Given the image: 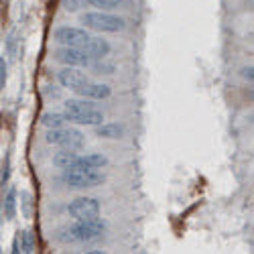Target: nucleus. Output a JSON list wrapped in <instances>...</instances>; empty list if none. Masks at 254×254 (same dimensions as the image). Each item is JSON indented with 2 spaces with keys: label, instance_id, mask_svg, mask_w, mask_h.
<instances>
[{
  "label": "nucleus",
  "instance_id": "1",
  "mask_svg": "<svg viewBox=\"0 0 254 254\" xmlns=\"http://www.w3.org/2000/svg\"><path fill=\"white\" fill-rule=\"evenodd\" d=\"M106 222L96 218V220H83L75 222L73 226H63L55 232V240L61 244H86L100 240L104 236Z\"/></svg>",
  "mask_w": 254,
  "mask_h": 254
},
{
  "label": "nucleus",
  "instance_id": "2",
  "mask_svg": "<svg viewBox=\"0 0 254 254\" xmlns=\"http://www.w3.org/2000/svg\"><path fill=\"white\" fill-rule=\"evenodd\" d=\"M63 114L73 124L98 126L104 122V112L98 110L90 100H67L63 104Z\"/></svg>",
  "mask_w": 254,
  "mask_h": 254
},
{
  "label": "nucleus",
  "instance_id": "3",
  "mask_svg": "<svg viewBox=\"0 0 254 254\" xmlns=\"http://www.w3.org/2000/svg\"><path fill=\"white\" fill-rule=\"evenodd\" d=\"M61 179L73 189H90V187L102 185L106 181V173L102 169H86V167L71 165L67 169H63Z\"/></svg>",
  "mask_w": 254,
  "mask_h": 254
},
{
  "label": "nucleus",
  "instance_id": "4",
  "mask_svg": "<svg viewBox=\"0 0 254 254\" xmlns=\"http://www.w3.org/2000/svg\"><path fill=\"white\" fill-rule=\"evenodd\" d=\"M83 27H88L98 33H120L126 29V20L122 16L110 14L108 10H96V12H83L81 14Z\"/></svg>",
  "mask_w": 254,
  "mask_h": 254
},
{
  "label": "nucleus",
  "instance_id": "5",
  "mask_svg": "<svg viewBox=\"0 0 254 254\" xmlns=\"http://www.w3.org/2000/svg\"><path fill=\"white\" fill-rule=\"evenodd\" d=\"M45 140L49 144H57L61 149H81L83 146V134L77 128H49L45 134Z\"/></svg>",
  "mask_w": 254,
  "mask_h": 254
},
{
  "label": "nucleus",
  "instance_id": "6",
  "mask_svg": "<svg viewBox=\"0 0 254 254\" xmlns=\"http://www.w3.org/2000/svg\"><path fill=\"white\" fill-rule=\"evenodd\" d=\"M53 39L57 41L59 45H67V47H79V49H86L88 43L92 41V35L86 29H77V27H57L53 33Z\"/></svg>",
  "mask_w": 254,
  "mask_h": 254
},
{
  "label": "nucleus",
  "instance_id": "7",
  "mask_svg": "<svg viewBox=\"0 0 254 254\" xmlns=\"http://www.w3.org/2000/svg\"><path fill=\"white\" fill-rule=\"evenodd\" d=\"M69 216L75 222H83V220H96L100 218L102 205L96 197H75L69 205H67Z\"/></svg>",
  "mask_w": 254,
  "mask_h": 254
},
{
  "label": "nucleus",
  "instance_id": "8",
  "mask_svg": "<svg viewBox=\"0 0 254 254\" xmlns=\"http://www.w3.org/2000/svg\"><path fill=\"white\" fill-rule=\"evenodd\" d=\"M55 59L63 65H71V67H88L90 65V53L86 49H79V47H67L63 45L55 51Z\"/></svg>",
  "mask_w": 254,
  "mask_h": 254
},
{
  "label": "nucleus",
  "instance_id": "9",
  "mask_svg": "<svg viewBox=\"0 0 254 254\" xmlns=\"http://www.w3.org/2000/svg\"><path fill=\"white\" fill-rule=\"evenodd\" d=\"M57 79H59V83L63 88H67V90H71L75 94L90 83V77L86 73L79 71V67H71V65H65L63 69H59Z\"/></svg>",
  "mask_w": 254,
  "mask_h": 254
},
{
  "label": "nucleus",
  "instance_id": "10",
  "mask_svg": "<svg viewBox=\"0 0 254 254\" xmlns=\"http://www.w3.org/2000/svg\"><path fill=\"white\" fill-rule=\"evenodd\" d=\"M81 98H88V100H106V98H110L112 96V90L110 86H106V83H88L83 90L77 92Z\"/></svg>",
  "mask_w": 254,
  "mask_h": 254
},
{
  "label": "nucleus",
  "instance_id": "11",
  "mask_svg": "<svg viewBox=\"0 0 254 254\" xmlns=\"http://www.w3.org/2000/svg\"><path fill=\"white\" fill-rule=\"evenodd\" d=\"M96 136L100 138H108V140H116L124 136V126L118 122H102L96 126Z\"/></svg>",
  "mask_w": 254,
  "mask_h": 254
},
{
  "label": "nucleus",
  "instance_id": "12",
  "mask_svg": "<svg viewBox=\"0 0 254 254\" xmlns=\"http://www.w3.org/2000/svg\"><path fill=\"white\" fill-rule=\"evenodd\" d=\"M86 51L90 53L92 59H106V57L110 55L112 47H110V43H108L106 39H102V37H92V41L88 43Z\"/></svg>",
  "mask_w": 254,
  "mask_h": 254
},
{
  "label": "nucleus",
  "instance_id": "13",
  "mask_svg": "<svg viewBox=\"0 0 254 254\" xmlns=\"http://www.w3.org/2000/svg\"><path fill=\"white\" fill-rule=\"evenodd\" d=\"M77 159H79L77 149H61L59 153H55L53 163H55V167H59V169H67V167L75 165Z\"/></svg>",
  "mask_w": 254,
  "mask_h": 254
},
{
  "label": "nucleus",
  "instance_id": "14",
  "mask_svg": "<svg viewBox=\"0 0 254 254\" xmlns=\"http://www.w3.org/2000/svg\"><path fill=\"white\" fill-rule=\"evenodd\" d=\"M75 165L86 167V169H102V167L108 165V159H106L104 155H100V153H90V155H79Z\"/></svg>",
  "mask_w": 254,
  "mask_h": 254
},
{
  "label": "nucleus",
  "instance_id": "15",
  "mask_svg": "<svg viewBox=\"0 0 254 254\" xmlns=\"http://www.w3.org/2000/svg\"><path fill=\"white\" fill-rule=\"evenodd\" d=\"M2 211H4V218L6 220H12L14 214H16V189L10 187L6 195H4V203H2Z\"/></svg>",
  "mask_w": 254,
  "mask_h": 254
},
{
  "label": "nucleus",
  "instance_id": "16",
  "mask_svg": "<svg viewBox=\"0 0 254 254\" xmlns=\"http://www.w3.org/2000/svg\"><path fill=\"white\" fill-rule=\"evenodd\" d=\"M83 2H88L90 6H96L100 10H114L124 4V0H83Z\"/></svg>",
  "mask_w": 254,
  "mask_h": 254
},
{
  "label": "nucleus",
  "instance_id": "17",
  "mask_svg": "<svg viewBox=\"0 0 254 254\" xmlns=\"http://www.w3.org/2000/svg\"><path fill=\"white\" fill-rule=\"evenodd\" d=\"M65 114H43V118H41V124L47 126V128H59V126H63V122H65Z\"/></svg>",
  "mask_w": 254,
  "mask_h": 254
},
{
  "label": "nucleus",
  "instance_id": "18",
  "mask_svg": "<svg viewBox=\"0 0 254 254\" xmlns=\"http://www.w3.org/2000/svg\"><path fill=\"white\" fill-rule=\"evenodd\" d=\"M20 250L27 254H31L35 250V238L31 232H23V234H20Z\"/></svg>",
  "mask_w": 254,
  "mask_h": 254
},
{
  "label": "nucleus",
  "instance_id": "19",
  "mask_svg": "<svg viewBox=\"0 0 254 254\" xmlns=\"http://www.w3.org/2000/svg\"><path fill=\"white\" fill-rule=\"evenodd\" d=\"M240 77H244L246 81L254 83V65H248V67H242L240 69Z\"/></svg>",
  "mask_w": 254,
  "mask_h": 254
},
{
  "label": "nucleus",
  "instance_id": "20",
  "mask_svg": "<svg viewBox=\"0 0 254 254\" xmlns=\"http://www.w3.org/2000/svg\"><path fill=\"white\" fill-rule=\"evenodd\" d=\"M8 173H10V159L6 157L4 163H2V179H0V183H2V185L8 183Z\"/></svg>",
  "mask_w": 254,
  "mask_h": 254
},
{
  "label": "nucleus",
  "instance_id": "21",
  "mask_svg": "<svg viewBox=\"0 0 254 254\" xmlns=\"http://www.w3.org/2000/svg\"><path fill=\"white\" fill-rule=\"evenodd\" d=\"M4 83H6V61L4 57H0V86L4 88Z\"/></svg>",
  "mask_w": 254,
  "mask_h": 254
},
{
  "label": "nucleus",
  "instance_id": "22",
  "mask_svg": "<svg viewBox=\"0 0 254 254\" xmlns=\"http://www.w3.org/2000/svg\"><path fill=\"white\" fill-rule=\"evenodd\" d=\"M25 207H27V209H25V216L29 218V216H31V195H29V193H25Z\"/></svg>",
  "mask_w": 254,
  "mask_h": 254
},
{
  "label": "nucleus",
  "instance_id": "23",
  "mask_svg": "<svg viewBox=\"0 0 254 254\" xmlns=\"http://www.w3.org/2000/svg\"><path fill=\"white\" fill-rule=\"evenodd\" d=\"M246 4H248L252 10H254V0H246Z\"/></svg>",
  "mask_w": 254,
  "mask_h": 254
},
{
  "label": "nucleus",
  "instance_id": "24",
  "mask_svg": "<svg viewBox=\"0 0 254 254\" xmlns=\"http://www.w3.org/2000/svg\"><path fill=\"white\" fill-rule=\"evenodd\" d=\"M250 98H252V100H254V90H252V92H250Z\"/></svg>",
  "mask_w": 254,
  "mask_h": 254
},
{
  "label": "nucleus",
  "instance_id": "25",
  "mask_svg": "<svg viewBox=\"0 0 254 254\" xmlns=\"http://www.w3.org/2000/svg\"><path fill=\"white\" fill-rule=\"evenodd\" d=\"M250 120H252V122H254V114H252V116H250Z\"/></svg>",
  "mask_w": 254,
  "mask_h": 254
}]
</instances>
